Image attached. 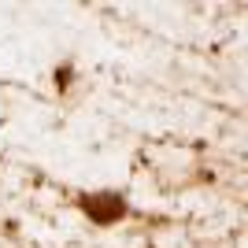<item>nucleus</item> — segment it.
<instances>
[]
</instances>
